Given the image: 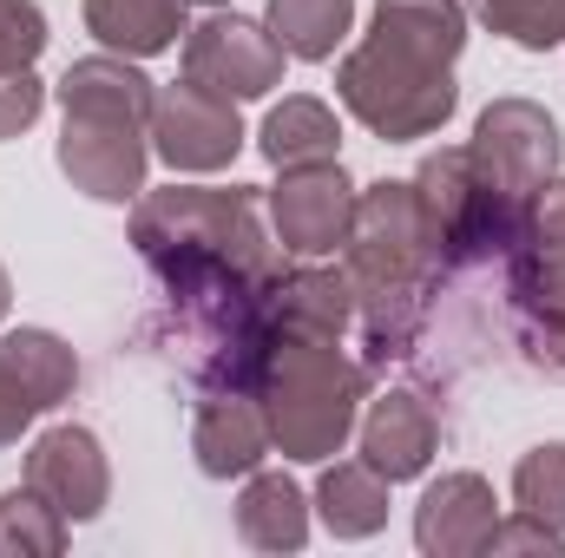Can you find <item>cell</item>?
<instances>
[{"instance_id": "6da1fadb", "label": "cell", "mask_w": 565, "mask_h": 558, "mask_svg": "<svg viewBox=\"0 0 565 558\" xmlns=\"http://www.w3.org/2000/svg\"><path fill=\"white\" fill-rule=\"evenodd\" d=\"M467 40L460 0H375V33L342 60V106L382 139H427L454 112V53Z\"/></svg>"}, {"instance_id": "7a4b0ae2", "label": "cell", "mask_w": 565, "mask_h": 558, "mask_svg": "<svg viewBox=\"0 0 565 558\" xmlns=\"http://www.w3.org/2000/svg\"><path fill=\"white\" fill-rule=\"evenodd\" d=\"M66 132H60V171L99 197L126 204L145 184V126H151V79L132 73L126 60H79L60 79Z\"/></svg>"}, {"instance_id": "3957f363", "label": "cell", "mask_w": 565, "mask_h": 558, "mask_svg": "<svg viewBox=\"0 0 565 558\" xmlns=\"http://www.w3.org/2000/svg\"><path fill=\"white\" fill-rule=\"evenodd\" d=\"M369 388V362H349L335 342L316 335H270L257 408L270 420V447L289 460H329L355 427V401Z\"/></svg>"}, {"instance_id": "277c9868", "label": "cell", "mask_w": 565, "mask_h": 558, "mask_svg": "<svg viewBox=\"0 0 565 558\" xmlns=\"http://www.w3.org/2000/svg\"><path fill=\"white\" fill-rule=\"evenodd\" d=\"M467 158H473L480 191H487L500 211L526 217L533 191H540V184L553 178V164H559V126H553L540 106H526V99H500V106L480 119Z\"/></svg>"}, {"instance_id": "5b68a950", "label": "cell", "mask_w": 565, "mask_h": 558, "mask_svg": "<svg viewBox=\"0 0 565 558\" xmlns=\"http://www.w3.org/2000/svg\"><path fill=\"white\" fill-rule=\"evenodd\" d=\"M184 79L217 93V99H257L282 79V46L277 33H264L257 20L237 13H211L191 40H184Z\"/></svg>"}, {"instance_id": "8992f818", "label": "cell", "mask_w": 565, "mask_h": 558, "mask_svg": "<svg viewBox=\"0 0 565 558\" xmlns=\"http://www.w3.org/2000/svg\"><path fill=\"white\" fill-rule=\"evenodd\" d=\"M151 139H158L171 171H224L237 158V144H244V126H237L231 99H217V93H204V86L184 79V86L158 93Z\"/></svg>"}, {"instance_id": "52a82bcc", "label": "cell", "mask_w": 565, "mask_h": 558, "mask_svg": "<svg viewBox=\"0 0 565 558\" xmlns=\"http://www.w3.org/2000/svg\"><path fill=\"white\" fill-rule=\"evenodd\" d=\"M73 382H79V362L60 335L46 329L0 335V447L20 440V427L40 420L53 401H66Z\"/></svg>"}, {"instance_id": "ba28073f", "label": "cell", "mask_w": 565, "mask_h": 558, "mask_svg": "<svg viewBox=\"0 0 565 558\" xmlns=\"http://www.w3.org/2000/svg\"><path fill=\"white\" fill-rule=\"evenodd\" d=\"M270 211H277V244L289 257H322V250L349 244V224H355V197H349L342 164L282 171V184L270 191Z\"/></svg>"}, {"instance_id": "9c48e42d", "label": "cell", "mask_w": 565, "mask_h": 558, "mask_svg": "<svg viewBox=\"0 0 565 558\" xmlns=\"http://www.w3.org/2000/svg\"><path fill=\"white\" fill-rule=\"evenodd\" d=\"M106 453L86 427H53L33 453H26V493H40L60 519H93L106 506Z\"/></svg>"}, {"instance_id": "30bf717a", "label": "cell", "mask_w": 565, "mask_h": 558, "mask_svg": "<svg viewBox=\"0 0 565 558\" xmlns=\"http://www.w3.org/2000/svg\"><path fill=\"white\" fill-rule=\"evenodd\" d=\"M191 447H198V466H204L211 480L250 473V466L270 453V420H264V408H257V395H244V388L204 395L198 427H191Z\"/></svg>"}, {"instance_id": "8fae6325", "label": "cell", "mask_w": 565, "mask_h": 558, "mask_svg": "<svg viewBox=\"0 0 565 558\" xmlns=\"http://www.w3.org/2000/svg\"><path fill=\"white\" fill-rule=\"evenodd\" d=\"M434 440H440V415L427 408L422 395H382L375 415L362 420V460L388 486L422 473L427 460H434Z\"/></svg>"}, {"instance_id": "7c38bea8", "label": "cell", "mask_w": 565, "mask_h": 558, "mask_svg": "<svg viewBox=\"0 0 565 558\" xmlns=\"http://www.w3.org/2000/svg\"><path fill=\"white\" fill-rule=\"evenodd\" d=\"M415 539L422 552H487L493 539V493L480 473H447L440 486H427L422 513H415Z\"/></svg>"}, {"instance_id": "4fadbf2b", "label": "cell", "mask_w": 565, "mask_h": 558, "mask_svg": "<svg viewBox=\"0 0 565 558\" xmlns=\"http://www.w3.org/2000/svg\"><path fill=\"white\" fill-rule=\"evenodd\" d=\"M355 315V282L335 270H282L270 282V335H316L335 342Z\"/></svg>"}, {"instance_id": "5bb4252c", "label": "cell", "mask_w": 565, "mask_h": 558, "mask_svg": "<svg viewBox=\"0 0 565 558\" xmlns=\"http://www.w3.org/2000/svg\"><path fill=\"white\" fill-rule=\"evenodd\" d=\"M86 26L113 46V53H164L184 33V0H86Z\"/></svg>"}, {"instance_id": "9a60e30c", "label": "cell", "mask_w": 565, "mask_h": 558, "mask_svg": "<svg viewBox=\"0 0 565 558\" xmlns=\"http://www.w3.org/2000/svg\"><path fill=\"white\" fill-rule=\"evenodd\" d=\"M322 519L342 539H369L388 519V480L369 460H335L329 480H322Z\"/></svg>"}, {"instance_id": "2e32d148", "label": "cell", "mask_w": 565, "mask_h": 558, "mask_svg": "<svg viewBox=\"0 0 565 558\" xmlns=\"http://www.w3.org/2000/svg\"><path fill=\"white\" fill-rule=\"evenodd\" d=\"M264 158L296 171V164H335V112L322 99H282L264 119Z\"/></svg>"}, {"instance_id": "e0dca14e", "label": "cell", "mask_w": 565, "mask_h": 558, "mask_svg": "<svg viewBox=\"0 0 565 558\" xmlns=\"http://www.w3.org/2000/svg\"><path fill=\"white\" fill-rule=\"evenodd\" d=\"M237 533H244L250 546H264V552H296L302 533H309L302 493H296L282 473H257L250 493H244V506H237Z\"/></svg>"}, {"instance_id": "ac0fdd59", "label": "cell", "mask_w": 565, "mask_h": 558, "mask_svg": "<svg viewBox=\"0 0 565 558\" xmlns=\"http://www.w3.org/2000/svg\"><path fill=\"white\" fill-rule=\"evenodd\" d=\"M355 20V0H270V33L289 60H329Z\"/></svg>"}, {"instance_id": "d6986e66", "label": "cell", "mask_w": 565, "mask_h": 558, "mask_svg": "<svg viewBox=\"0 0 565 558\" xmlns=\"http://www.w3.org/2000/svg\"><path fill=\"white\" fill-rule=\"evenodd\" d=\"M513 500H520V513H533V519H546L553 533H565V440L533 447V453L520 460Z\"/></svg>"}, {"instance_id": "ffe728a7", "label": "cell", "mask_w": 565, "mask_h": 558, "mask_svg": "<svg viewBox=\"0 0 565 558\" xmlns=\"http://www.w3.org/2000/svg\"><path fill=\"white\" fill-rule=\"evenodd\" d=\"M480 20L533 53L565 40V0H480Z\"/></svg>"}, {"instance_id": "44dd1931", "label": "cell", "mask_w": 565, "mask_h": 558, "mask_svg": "<svg viewBox=\"0 0 565 558\" xmlns=\"http://www.w3.org/2000/svg\"><path fill=\"white\" fill-rule=\"evenodd\" d=\"M0 546L13 552H60V513L40 493H7L0 500Z\"/></svg>"}, {"instance_id": "7402d4cb", "label": "cell", "mask_w": 565, "mask_h": 558, "mask_svg": "<svg viewBox=\"0 0 565 558\" xmlns=\"http://www.w3.org/2000/svg\"><path fill=\"white\" fill-rule=\"evenodd\" d=\"M46 46V20L33 0H0V73H20L33 66Z\"/></svg>"}, {"instance_id": "603a6c76", "label": "cell", "mask_w": 565, "mask_h": 558, "mask_svg": "<svg viewBox=\"0 0 565 558\" xmlns=\"http://www.w3.org/2000/svg\"><path fill=\"white\" fill-rule=\"evenodd\" d=\"M40 106H46V93H40V79L20 66V73H0V139H13V132H26L33 119H40Z\"/></svg>"}, {"instance_id": "cb8c5ba5", "label": "cell", "mask_w": 565, "mask_h": 558, "mask_svg": "<svg viewBox=\"0 0 565 558\" xmlns=\"http://www.w3.org/2000/svg\"><path fill=\"white\" fill-rule=\"evenodd\" d=\"M0 315H7V270H0Z\"/></svg>"}, {"instance_id": "d4e9b609", "label": "cell", "mask_w": 565, "mask_h": 558, "mask_svg": "<svg viewBox=\"0 0 565 558\" xmlns=\"http://www.w3.org/2000/svg\"><path fill=\"white\" fill-rule=\"evenodd\" d=\"M211 7H217V0H211Z\"/></svg>"}]
</instances>
